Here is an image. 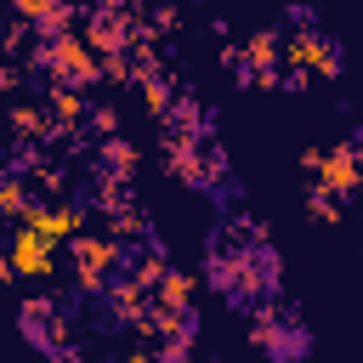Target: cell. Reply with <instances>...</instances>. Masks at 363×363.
Here are the masks:
<instances>
[{"instance_id":"1","label":"cell","mask_w":363,"mask_h":363,"mask_svg":"<svg viewBox=\"0 0 363 363\" xmlns=\"http://www.w3.org/2000/svg\"><path fill=\"white\" fill-rule=\"evenodd\" d=\"M250 335H255V346L267 352V363H306L312 357V329L301 323V318H289V312H255V323H250Z\"/></svg>"},{"instance_id":"2","label":"cell","mask_w":363,"mask_h":363,"mask_svg":"<svg viewBox=\"0 0 363 363\" xmlns=\"http://www.w3.org/2000/svg\"><path fill=\"white\" fill-rule=\"evenodd\" d=\"M301 164L318 176V187H329L335 199H352L363 193V153L352 142H335V147H306Z\"/></svg>"},{"instance_id":"3","label":"cell","mask_w":363,"mask_h":363,"mask_svg":"<svg viewBox=\"0 0 363 363\" xmlns=\"http://www.w3.org/2000/svg\"><path fill=\"white\" fill-rule=\"evenodd\" d=\"M289 57H295V68H306V74H318V79H340V74H346V45H340L335 34H323V28L295 34V40H289Z\"/></svg>"},{"instance_id":"4","label":"cell","mask_w":363,"mask_h":363,"mask_svg":"<svg viewBox=\"0 0 363 363\" xmlns=\"http://www.w3.org/2000/svg\"><path fill=\"white\" fill-rule=\"evenodd\" d=\"M51 272V238L34 233L28 221L6 233V278H45Z\"/></svg>"},{"instance_id":"5","label":"cell","mask_w":363,"mask_h":363,"mask_svg":"<svg viewBox=\"0 0 363 363\" xmlns=\"http://www.w3.org/2000/svg\"><path fill=\"white\" fill-rule=\"evenodd\" d=\"M17 329H23V340H28L40 357L62 352V323H57V301H51V295H34V301H23V318H17Z\"/></svg>"},{"instance_id":"6","label":"cell","mask_w":363,"mask_h":363,"mask_svg":"<svg viewBox=\"0 0 363 363\" xmlns=\"http://www.w3.org/2000/svg\"><path fill=\"white\" fill-rule=\"evenodd\" d=\"M306 210H312L318 221H340V216H346V199H335L329 187H318V182H312V187H306Z\"/></svg>"}]
</instances>
